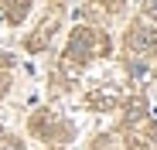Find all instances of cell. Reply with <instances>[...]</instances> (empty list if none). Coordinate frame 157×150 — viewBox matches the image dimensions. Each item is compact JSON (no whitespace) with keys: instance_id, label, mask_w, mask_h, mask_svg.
<instances>
[{"instance_id":"cell-1","label":"cell","mask_w":157,"mask_h":150,"mask_svg":"<svg viewBox=\"0 0 157 150\" xmlns=\"http://www.w3.org/2000/svg\"><path fill=\"white\" fill-rule=\"evenodd\" d=\"M147 14H154V17H157V0H147Z\"/></svg>"}]
</instances>
